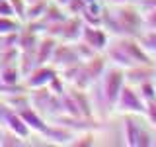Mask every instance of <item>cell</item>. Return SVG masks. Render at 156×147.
Listing matches in <instances>:
<instances>
[{"mask_svg": "<svg viewBox=\"0 0 156 147\" xmlns=\"http://www.w3.org/2000/svg\"><path fill=\"white\" fill-rule=\"evenodd\" d=\"M111 14H104V26L109 33H115L117 37H139L144 32L143 12L136 4H125V6H113Z\"/></svg>", "mask_w": 156, "mask_h": 147, "instance_id": "6da1fadb", "label": "cell"}, {"mask_svg": "<svg viewBox=\"0 0 156 147\" xmlns=\"http://www.w3.org/2000/svg\"><path fill=\"white\" fill-rule=\"evenodd\" d=\"M127 78H125V69L121 67H107L104 71V75L100 78V86H101V100L105 102V106L109 108V110H113L115 108V102L117 98H119L121 90H123Z\"/></svg>", "mask_w": 156, "mask_h": 147, "instance_id": "7a4b0ae2", "label": "cell"}, {"mask_svg": "<svg viewBox=\"0 0 156 147\" xmlns=\"http://www.w3.org/2000/svg\"><path fill=\"white\" fill-rule=\"evenodd\" d=\"M144 100L140 98L139 90H136V86L129 85V82H125L123 90H121L119 98H117L115 102V108L113 110L121 112V114H131V116H140L144 112Z\"/></svg>", "mask_w": 156, "mask_h": 147, "instance_id": "3957f363", "label": "cell"}, {"mask_svg": "<svg viewBox=\"0 0 156 147\" xmlns=\"http://www.w3.org/2000/svg\"><path fill=\"white\" fill-rule=\"evenodd\" d=\"M57 67H53L51 63L45 65H35L31 71L23 77V88L27 90H35V88H47L49 82L57 77Z\"/></svg>", "mask_w": 156, "mask_h": 147, "instance_id": "277c9868", "label": "cell"}, {"mask_svg": "<svg viewBox=\"0 0 156 147\" xmlns=\"http://www.w3.org/2000/svg\"><path fill=\"white\" fill-rule=\"evenodd\" d=\"M78 41L86 43L88 47H92L98 53H104L105 47L109 45V32L104 26H92V24L84 22V28H82V33H80Z\"/></svg>", "mask_w": 156, "mask_h": 147, "instance_id": "5b68a950", "label": "cell"}, {"mask_svg": "<svg viewBox=\"0 0 156 147\" xmlns=\"http://www.w3.org/2000/svg\"><path fill=\"white\" fill-rule=\"evenodd\" d=\"M117 41H119V45L125 49V53L129 55V59L135 63V65H150V63H154L152 55H148V53L144 51L136 37L125 36V37H117Z\"/></svg>", "mask_w": 156, "mask_h": 147, "instance_id": "8992f818", "label": "cell"}, {"mask_svg": "<svg viewBox=\"0 0 156 147\" xmlns=\"http://www.w3.org/2000/svg\"><path fill=\"white\" fill-rule=\"evenodd\" d=\"M16 112H18L20 116H22V120L27 124V127H29L31 131H35V134H41V135H45V134H47L49 124L45 122V118L41 116V112H37L31 104H26V106L18 108Z\"/></svg>", "mask_w": 156, "mask_h": 147, "instance_id": "52a82bcc", "label": "cell"}, {"mask_svg": "<svg viewBox=\"0 0 156 147\" xmlns=\"http://www.w3.org/2000/svg\"><path fill=\"white\" fill-rule=\"evenodd\" d=\"M80 59L76 55V49H74V43H68V41H61L57 43L55 47V53L51 57V65L57 67V69H62V67H68V65H74Z\"/></svg>", "mask_w": 156, "mask_h": 147, "instance_id": "ba28073f", "label": "cell"}, {"mask_svg": "<svg viewBox=\"0 0 156 147\" xmlns=\"http://www.w3.org/2000/svg\"><path fill=\"white\" fill-rule=\"evenodd\" d=\"M154 71H156V63L150 65H133L129 69H125V78L129 85H140L144 81H154Z\"/></svg>", "mask_w": 156, "mask_h": 147, "instance_id": "9c48e42d", "label": "cell"}, {"mask_svg": "<svg viewBox=\"0 0 156 147\" xmlns=\"http://www.w3.org/2000/svg\"><path fill=\"white\" fill-rule=\"evenodd\" d=\"M57 37H51V36H45L39 37L37 41V47H35V63L37 65H45V63H51V57L55 53V47H57Z\"/></svg>", "mask_w": 156, "mask_h": 147, "instance_id": "30bf717a", "label": "cell"}, {"mask_svg": "<svg viewBox=\"0 0 156 147\" xmlns=\"http://www.w3.org/2000/svg\"><path fill=\"white\" fill-rule=\"evenodd\" d=\"M104 55H105L107 61H111V65L121 67V69H129V67L135 65V63L129 59V55L125 53V49L119 45V41H117V39H115V43H109V45L105 47Z\"/></svg>", "mask_w": 156, "mask_h": 147, "instance_id": "8fae6325", "label": "cell"}, {"mask_svg": "<svg viewBox=\"0 0 156 147\" xmlns=\"http://www.w3.org/2000/svg\"><path fill=\"white\" fill-rule=\"evenodd\" d=\"M82 28H84V20L80 16H68L62 24V33H61V39L62 41H68V43H74L80 39V33H82Z\"/></svg>", "mask_w": 156, "mask_h": 147, "instance_id": "7c38bea8", "label": "cell"}, {"mask_svg": "<svg viewBox=\"0 0 156 147\" xmlns=\"http://www.w3.org/2000/svg\"><path fill=\"white\" fill-rule=\"evenodd\" d=\"M105 61H107V59L101 55V53H96L94 57H90V59H86V61H82V65H84V71H86V75H88V78H90L92 82H96V81H100V78H101L104 71L107 69Z\"/></svg>", "mask_w": 156, "mask_h": 147, "instance_id": "4fadbf2b", "label": "cell"}, {"mask_svg": "<svg viewBox=\"0 0 156 147\" xmlns=\"http://www.w3.org/2000/svg\"><path fill=\"white\" fill-rule=\"evenodd\" d=\"M4 127L10 130L12 134H16L18 137H22V139H27L29 134H31V130L27 127V124L22 120V116H20L16 110H10L6 122H4Z\"/></svg>", "mask_w": 156, "mask_h": 147, "instance_id": "5bb4252c", "label": "cell"}, {"mask_svg": "<svg viewBox=\"0 0 156 147\" xmlns=\"http://www.w3.org/2000/svg\"><path fill=\"white\" fill-rule=\"evenodd\" d=\"M70 96L74 98V102H76V106H78V110H80V114L84 120H90L92 116H94V110H92V104H90V100H88V94L82 88H76V86H72V90H70Z\"/></svg>", "mask_w": 156, "mask_h": 147, "instance_id": "9a60e30c", "label": "cell"}, {"mask_svg": "<svg viewBox=\"0 0 156 147\" xmlns=\"http://www.w3.org/2000/svg\"><path fill=\"white\" fill-rule=\"evenodd\" d=\"M139 134H140L139 124H136L133 118H131V114H125V120H123V139H125V145L136 147Z\"/></svg>", "mask_w": 156, "mask_h": 147, "instance_id": "2e32d148", "label": "cell"}, {"mask_svg": "<svg viewBox=\"0 0 156 147\" xmlns=\"http://www.w3.org/2000/svg\"><path fill=\"white\" fill-rule=\"evenodd\" d=\"M0 78H2V85L6 86H18L22 81V73H20L18 63H8V65L0 67Z\"/></svg>", "mask_w": 156, "mask_h": 147, "instance_id": "e0dca14e", "label": "cell"}, {"mask_svg": "<svg viewBox=\"0 0 156 147\" xmlns=\"http://www.w3.org/2000/svg\"><path fill=\"white\" fill-rule=\"evenodd\" d=\"M49 6V0H35V2H27L26 8V22H37L43 18L45 10Z\"/></svg>", "mask_w": 156, "mask_h": 147, "instance_id": "ac0fdd59", "label": "cell"}, {"mask_svg": "<svg viewBox=\"0 0 156 147\" xmlns=\"http://www.w3.org/2000/svg\"><path fill=\"white\" fill-rule=\"evenodd\" d=\"M136 39H139V43L143 45L144 51L148 55H152V59H154V55H156V29H144Z\"/></svg>", "mask_w": 156, "mask_h": 147, "instance_id": "d6986e66", "label": "cell"}, {"mask_svg": "<svg viewBox=\"0 0 156 147\" xmlns=\"http://www.w3.org/2000/svg\"><path fill=\"white\" fill-rule=\"evenodd\" d=\"M22 29V22L18 18H8V16H0V37L8 36V33H16Z\"/></svg>", "mask_w": 156, "mask_h": 147, "instance_id": "ffe728a7", "label": "cell"}, {"mask_svg": "<svg viewBox=\"0 0 156 147\" xmlns=\"http://www.w3.org/2000/svg\"><path fill=\"white\" fill-rule=\"evenodd\" d=\"M136 90H139L140 98H143L144 104H146V102H150V100L156 98V82L154 81H144V82H140V85H136Z\"/></svg>", "mask_w": 156, "mask_h": 147, "instance_id": "44dd1931", "label": "cell"}, {"mask_svg": "<svg viewBox=\"0 0 156 147\" xmlns=\"http://www.w3.org/2000/svg\"><path fill=\"white\" fill-rule=\"evenodd\" d=\"M26 145V139L18 137L16 134H12L10 130L4 127L2 130V137H0V147H22Z\"/></svg>", "mask_w": 156, "mask_h": 147, "instance_id": "7402d4cb", "label": "cell"}, {"mask_svg": "<svg viewBox=\"0 0 156 147\" xmlns=\"http://www.w3.org/2000/svg\"><path fill=\"white\" fill-rule=\"evenodd\" d=\"M94 143H96V135L88 134V131H84L80 135H74L70 141V145H74V147H86V145H94Z\"/></svg>", "mask_w": 156, "mask_h": 147, "instance_id": "603a6c76", "label": "cell"}, {"mask_svg": "<svg viewBox=\"0 0 156 147\" xmlns=\"http://www.w3.org/2000/svg\"><path fill=\"white\" fill-rule=\"evenodd\" d=\"M143 116L146 118V122H148L150 126L156 127V98H154V100H150V102H146Z\"/></svg>", "mask_w": 156, "mask_h": 147, "instance_id": "cb8c5ba5", "label": "cell"}, {"mask_svg": "<svg viewBox=\"0 0 156 147\" xmlns=\"http://www.w3.org/2000/svg\"><path fill=\"white\" fill-rule=\"evenodd\" d=\"M143 24H144V29H156V8L143 12Z\"/></svg>", "mask_w": 156, "mask_h": 147, "instance_id": "d4e9b609", "label": "cell"}, {"mask_svg": "<svg viewBox=\"0 0 156 147\" xmlns=\"http://www.w3.org/2000/svg\"><path fill=\"white\" fill-rule=\"evenodd\" d=\"M152 141H154V137L148 134L146 130H140V134H139V139H136V147H148V145H152Z\"/></svg>", "mask_w": 156, "mask_h": 147, "instance_id": "484cf974", "label": "cell"}, {"mask_svg": "<svg viewBox=\"0 0 156 147\" xmlns=\"http://www.w3.org/2000/svg\"><path fill=\"white\" fill-rule=\"evenodd\" d=\"M0 16H8V18H16V12L12 8L10 0H0Z\"/></svg>", "mask_w": 156, "mask_h": 147, "instance_id": "4316f807", "label": "cell"}, {"mask_svg": "<svg viewBox=\"0 0 156 147\" xmlns=\"http://www.w3.org/2000/svg\"><path fill=\"white\" fill-rule=\"evenodd\" d=\"M10 110H14V108H10L4 100H0V126H2V127H4V122H6Z\"/></svg>", "mask_w": 156, "mask_h": 147, "instance_id": "83f0119b", "label": "cell"}, {"mask_svg": "<svg viewBox=\"0 0 156 147\" xmlns=\"http://www.w3.org/2000/svg\"><path fill=\"white\" fill-rule=\"evenodd\" d=\"M111 6H125V4H136V0H105Z\"/></svg>", "mask_w": 156, "mask_h": 147, "instance_id": "f1b7e54d", "label": "cell"}, {"mask_svg": "<svg viewBox=\"0 0 156 147\" xmlns=\"http://www.w3.org/2000/svg\"><path fill=\"white\" fill-rule=\"evenodd\" d=\"M51 2H55L57 6H61V8H65L66 4H68V0H51Z\"/></svg>", "mask_w": 156, "mask_h": 147, "instance_id": "f546056e", "label": "cell"}, {"mask_svg": "<svg viewBox=\"0 0 156 147\" xmlns=\"http://www.w3.org/2000/svg\"><path fill=\"white\" fill-rule=\"evenodd\" d=\"M2 130H4V127H2V126H0V137H2Z\"/></svg>", "mask_w": 156, "mask_h": 147, "instance_id": "4dcf8cb0", "label": "cell"}, {"mask_svg": "<svg viewBox=\"0 0 156 147\" xmlns=\"http://www.w3.org/2000/svg\"><path fill=\"white\" fill-rule=\"evenodd\" d=\"M152 145H156V137H154V141H152Z\"/></svg>", "mask_w": 156, "mask_h": 147, "instance_id": "1f68e13d", "label": "cell"}, {"mask_svg": "<svg viewBox=\"0 0 156 147\" xmlns=\"http://www.w3.org/2000/svg\"><path fill=\"white\" fill-rule=\"evenodd\" d=\"M0 53H2V43H0Z\"/></svg>", "mask_w": 156, "mask_h": 147, "instance_id": "d6a6232c", "label": "cell"}, {"mask_svg": "<svg viewBox=\"0 0 156 147\" xmlns=\"http://www.w3.org/2000/svg\"><path fill=\"white\" fill-rule=\"evenodd\" d=\"M154 81H156V71H154Z\"/></svg>", "mask_w": 156, "mask_h": 147, "instance_id": "836d02e7", "label": "cell"}, {"mask_svg": "<svg viewBox=\"0 0 156 147\" xmlns=\"http://www.w3.org/2000/svg\"><path fill=\"white\" fill-rule=\"evenodd\" d=\"M154 63H156V55H154Z\"/></svg>", "mask_w": 156, "mask_h": 147, "instance_id": "e575fe53", "label": "cell"}, {"mask_svg": "<svg viewBox=\"0 0 156 147\" xmlns=\"http://www.w3.org/2000/svg\"><path fill=\"white\" fill-rule=\"evenodd\" d=\"M154 82H156V81H154Z\"/></svg>", "mask_w": 156, "mask_h": 147, "instance_id": "d590c367", "label": "cell"}]
</instances>
